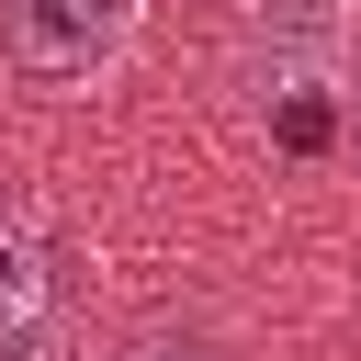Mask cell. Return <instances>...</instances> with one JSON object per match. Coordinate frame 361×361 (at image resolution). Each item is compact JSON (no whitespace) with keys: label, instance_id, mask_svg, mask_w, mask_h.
Masks as SVG:
<instances>
[{"label":"cell","instance_id":"1","mask_svg":"<svg viewBox=\"0 0 361 361\" xmlns=\"http://www.w3.org/2000/svg\"><path fill=\"white\" fill-rule=\"evenodd\" d=\"M135 45V0H0V68L34 90H90Z\"/></svg>","mask_w":361,"mask_h":361},{"label":"cell","instance_id":"2","mask_svg":"<svg viewBox=\"0 0 361 361\" xmlns=\"http://www.w3.org/2000/svg\"><path fill=\"white\" fill-rule=\"evenodd\" d=\"M56 316H68V282H56L45 226L23 203H0V361H45Z\"/></svg>","mask_w":361,"mask_h":361}]
</instances>
